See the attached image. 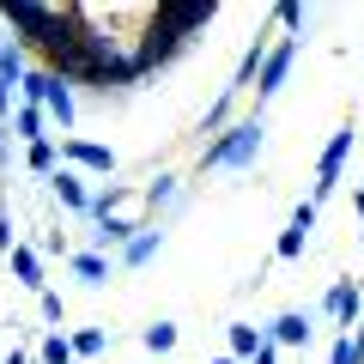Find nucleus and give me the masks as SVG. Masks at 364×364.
<instances>
[{
    "mask_svg": "<svg viewBox=\"0 0 364 364\" xmlns=\"http://www.w3.org/2000/svg\"><path fill=\"white\" fill-rule=\"evenodd\" d=\"M261 140H267V128H261V116H243V122H231V128H219L207 146H200V176L207 170H249L261 158Z\"/></svg>",
    "mask_w": 364,
    "mask_h": 364,
    "instance_id": "nucleus-1",
    "label": "nucleus"
},
{
    "mask_svg": "<svg viewBox=\"0 0 364 364\" xmlns=\"http://www.w3.org/2000/svg\"><path fill=\"white\" fill-rule=\"evenodd\" d=\"M18 91H25V104H37L43 116H49V128L73 134V122H79V97H73V79H61L55 67H31V73L18 79ZM61 134H55V140H61Z\"/></svg>",
    "mask_w": 364,
    "mask_h": 364,
    "instance_id": "nucleus-2",
    "label": "nucleus"
},
{
    "mask_svg": "<svg viewBox=\"0 0 364 364\" xmlns=\"http://www.w3.org/2000/svg\"><path fill=\"white\" fill-rule=\"evenodd\" d=\"M152 18H158V0H73L79 31H134V37H146Z\"/></svg>",
    "mask_w": 364,
    "mask_h": 364,
    "instance_id": "nucleus-3",
    "label": "nucleus"
},
{
    "mask_svg": "<svg viewBox=\"0 0 364 364\" xmlns=\"http://www.w3.org/2000/svg\"><path fill=\"white\" fill-rule=\"evenodd\" d=\"M346 158H352V122H346V128H334V140H328L322 158H316V188H310L316 207H322V200L340 188V170H346Z\"/></svg>",
    "mask_w": 364,
    "mask_h": 364,
    "instance_id": "nucleus-4",
    "label": "nucleus"
},
{
    "mask_svg": "<svg viewBox=\"0 0 364 364\" xmlns=\"http://www.w3.org/2000/svg\"><path fill=\"white\" fill-rule=\"evenodd\" d=\"M291 61H298V37H279V43H267V55H261V67H255V97H261V104H267L273 91L286 85Z\"/></svg>",
    "mask_w": 364,
    "mask_h": 364,
    "instance_id": "nucleus-5",
    "label": "nucleus"
},
{
    "mask_svg": "<svg viewBox=\"0 0 364 364\" xmlns=\"http://www.w3.org/2000/svg\"><path fill=\"white\" fill-rule=\"evenodd\" d=\"M61 164L91 170V176H109V170H116V152H109L104 140H79V134H61Z\"/></svg>",
    "mask_w": 364,
    "mask_h": 364,
    "instance_id": "nucleus-6",
    "label": "nucleus"
},
{
    "mask_svg": "<svg viewBox=\"0 0 364 364\" xmlns=\"http://www.w3.org/2000/svg\"><path fill=\"white\" fill-rule=\"evenodd\" d=\"M43 182H49V195L61 200L67 213H79V219L91 213V188H85V170H73V164H55V170H49Z\"/></svg>",
    "mask_w": 364,
    "mask_h": 364,
    "instance_id": "nucleus-7",
    "label": "nucleus"
},
{
    "mask_svg": "<svg viewBox=\"0 0 364 364\" xmlns=\"http://www.w3.org/2000/svg\"><path fill=\"white\" fill-rule=\"evenodd\" d=\"M322 316H328L334 328H352V322L364 316V291L352 286V279H334V286H328V298H322Z\"/></svg>",
    "mask_w": 364,
    "mask_h": 364,
    "instance_id": "nucleus-8",
    "label": "nucleus"
},
{
    "mask_svg": "<svg viewBox=\"0 0 364 364\" xmlns=\"http://www.w3.org/2000/svg\"><path fill=\"white\" fill-rule=\"evenodd\" d=\"M310 231H316V200H298L291 207V225L279 231V261H298L310 249Z\"/></svg>",
    "mask_w": 364,
    "mask_h": 364,
    "instance_id": "nucleus-9",
    "label": "nucleus"
},
{
    "mask_svg": "<svg viewBox=\"0 0 364 364\" xmlns=\"http://www.w3.org/2000/svg\"><path fill=\"white\" fill-rule=\"evenodd\" d=\"M267 340H273V346H310V340H316V316H304V310H286V316H273Z\"/></svg>",
    "mask_w": 364,
    "mask_h": 364,
    "instance_id": "nucleus-10",
    "label": "nucleus"
},
{
    "mask_svg": "<svg viewBox=\"0 0 364 364\" xmlns=\"http://www.w3.org/2000/svg\"><path fill=\"white\" fill-rule=\"evenodd\" d=\"M158 249H164V225H140V231H134L128 243L116 249V261H122V267H146Z\"/></svg>",
    "mask_w": 364,
    "mask_h": 364,
    "instance_id": "nucleus-11",
    "label": "nucleus"
},
{
    "mask_svg": "<svg viewBox=\"0 0 364 364\" xmlns=\"http://www.w3.org/2000/svg\"><path fill=\"white\" fill-rule=\"evenodd\" d=\"M6 261H13V279L25 291H43V255L31 243H13V249H6Z\"/></svg>",
    "mask_w": 364,
    "mask_h": 364,
    "instance_id": "nucleus-12",
    "label": "nucleus"
},
{
    "mask_svg": "<svg viewBox=\"0 0 364 364\" xmlns=\"http://www.w3.org/2000/svg\"><path fill=\"white\" fill-rule=\"evenodd\" d=\"M31 73V55L13 37H0V91H18V79Z\"/></svg>",
    "mask_w": 364,
    "mask_h": 364,
    "instance_id": "nucleus-13",
    "label": "nucleus"
},
{
    "mask_svg": "<svg viewBox=\"0 0 364 364\" xmlns=\"http://www.w3.org/2000/svg\"><path fill=\"white\" fill-rule=\"evenodd\" d=\"M67 267H73L85 286H104L109 279V255H97V249H67Z\"/></svg>",
    "mask_w": 364,
    "mask_h": 364,
    "instance_id": "nucleus-14",
    "label": "nucleus"
},
{
    "mask_svg": "<svg viewBox=\"0 0 364 364\" xmlns=\"http://www.w3.org/2000/svg\"><path fill=\"white\" fill-rule=\"evenodd\" d=\"M13 134H18L25 146H31V140H55V134H49V116H43L37 104H18V109H13Z\"/></svg>",
    "mask_w": 364,
    "mask_h": 364,
    "instance_id": "nucleus-15",
    "label": "nucleus"
},
{
    "mask_svg": "<svg viewBox=\"0 0 364 364\" xmlns=\"http://www.w3.org/2000/svg\"><path fill=\"white\" fill-rule=\"evenodd\" d=\"M225 340H231V358L243 364L249 352H255L261 340H267V328H255V322H231V328H225Z\"/></svg>",
    "mask_w": 364,
    "mask_h": 364,
    "instance_id": "nucleus-16",
    "label": "nucleus"
},
{
    "mask_svg": "<svg viewBox=\"0 0 364 364\" xmlns=\"http://www.w3.org/2000/svg\"><path fill=\"white\" fill-rule=\"evenodd\" d=\"M67 340H73V358H104V352H109V334H104V328H73Z\"/></svg>",
    "mask_w": 364,
    "mask_h": 364,
    "instance_id": "nucleus-17",
    "label": "nucleus"
},
{
    "mask_svg": "<svg viewBox=\"0 0 364 364\" xmlns=\"http://www.w3.org/2000/svg\"><path fill=\"white\" fill-rule=\"evenodd\" d=\"M237 97H243V91H231V85H225V91H219V104H213L207 116H200V134H207V140H213V134L225 128V122H231V109H237Z\"/></svg>",
    "mask_w": 364,
    "mask_h": 364,
    "instance_id": "nucleus-18",
    "label": "nucleus"
},
{
    "mask_svg": "<svg viewBox=\"0 0 364 364\" xmlns=\"http://www.w3.org/2000/svg\"><path fill=\"white\" fill-rule=\"evenodd\" d=\"M25 164L37 170V176H49V170L61 164V140H31L25 146Z\"/></svg>",
    "mask_w": 364,
    "mask_h": 364,
    "instance_id": "nucleus-19",
    "label": "nucleus"
},
{
    "mask_svg": "<svg viewBox=\"0 0 364 364\" xmlns=\"http://www.w3.org/2000/svg\"><path fill=\"white\" fill-rule=\"evenodd\" d=\"M37 358H43V364H79V358H73V340H67L61 328H49V334H43Z\"/></svg>",
    "mask_w": 364,
    "mask_h": 364,
    "instance_id": "nucleus-20",
    "label": "nucleus"
},
{
    "mask_svg": "<svg viewBox=\"0 0 364 364\" xmlns=\"http://www.w3.org/2000/svg\"><path fill=\"white\" fill-rule=\"evenodd\" d=\"M176 340H182L176 322H146V328H140V346H146V352H176Z\"/></svg>",
    "mask_w": 364,
    "mask_h": 364,
    "instance_id": "nucleus-21",
    "label": "nucleus"
},
{
    "mask_svg": "<svg viewBox=\"0 0 364 364\" xmlns=\"http://www.w3.org/2000/svg\"><path fill=\"white\" fill-rule=\"evenodd\" d=\"M176 200H182V188H176V176H152V188H146V207H176Z\"/></svg>",
    "mask_w": 364,
    "mask_h": 364,
    "instance_id": "nucleus-22",
    "label": "nucleus"
},
{
    "mask_svg": "<svg viewBox=\"0 0 364 364\" xmlns=\"http://www.w3.org/2000/svg\"><path fill=\"white\" fill-rule=\"evenodd\" d=\"M273 25L298 37V31H304V0H273Z\"/></svg>",
    "mask_w": 364,
    "mask_h": 364,
    "instance_id": "nucleus-23",
    "label": "nucleus"
},
{
    "mask_svg": "<svg viewBox=\"0 0 364 364\" xmlns=\"http://www.w3.org/2000/svg\"><path fill=\"white\" fill-rule=\"evenodd\" d=\"M37 316H43V322H61V316H67V310H61V291L43 286V291H37Z\"/></svg>",
    "mask_w": 364,
    "mask_h": 364,
    "instance_id": "nucleus-24",
    "label": "nucleus"
},
{
    "mask_svg": "<svg viewBox=\"0 0 364 364\" xmlns=\"http://www.w3.org/2000/svg\"><path fill=\"white\" fill-rule=\"evenodd\" d=\"M328 364H364V358H358V352H352V340H346V334H340V340H334V346H328Z\"/></svg>",
    "mask_w": 364,
    "mask_h": 364,
    "instance_id": "nucleus-25",
    "label": "nucleus"
},
{
    "mask_svg": "<svg viewBox=\"0 0 364 364\" xmlns=\"http://www.w3.org/2000/svg\"><path fill=\"white\" fill-rule=\"evenodd\" d=\"M243 364H279V346H273V340H261V346L255 352H249V358Z\"/></svg>",
    "mask_w": 364,
    "mask_h": 364,
    "instance_id": "nucleus-26",
    "label": "nucleus"
},
{
    "mask_svg": "<svg viewBox=\"0 0 364 364\" xmlns=\"http://www.w3.org/2000/svg\"><path fill=\"white\" fill-rule=\"evenodd\" d=\"M13 243H18V237H13V213L0 207V255H6V249H13Z\"/></svg>",
    "mask_w": 364,
    "mask_h": 364,
    "instance_id": "nucleus-27",
    "label": "nucleus"
},
{
    "mask_svg": "<svg viewBox=\"0 0 364 364\" xmlns=\"http://www.w3.org/2000/svg\"><path fill=\"white\" fill-rule=\"evenodd\" d=\"M25 6H43V13H73V0H25Z\"/></svg>",
    "mask_w": 364,
    "mask_h": 364,
    "instance_id": "nucleus-28",
    "label": "nucleus"
},
{
    "mask_svg": "<svg viewBox=\"0 0 364 364\" xmlns=\"http://www.w3.org/2000/svg\"><path fill=\"white\" fill-rule=\"evenodd\" d=\"M346 340H352V352H358V358H364V316H358V322L346 328Z\"/></svg>",
    "mask_w": 364,
    "mask_h": 364,
    "instance_id": "nucleus-29",
    "label": "nucleus"
},
{
    "mask_svg": "<svg viewBox=\"0 0 364 364\" xmlns=\"http://www.w3.org/2000/svg\"><path fill=\"white\" fill-rule=\"evenodd\" d=\"M6 109H13V91H0V122H6ZM0 146H6V128H0Z\"/></svg>",
    "mask_w": 364,
    "mask_h": 364,
    "instance_id": "nucleus-30",
    "label": "nucleus"
},
{
    "mask_svg": "<svg viewBox=\"0 0 364 364\" xmlns=\"http://www.w3.org/2000/svg\"><path fill=\"white\" fill-rule=\"evenodd\" d=\"M0 364H31V352H18V346H13V352H6V358H0Z\"/></svg>",
    "mask_w": 364,
    "mask_h": 364,
    "instance_id": "nucleus-31",
    "label": "nucleus"
},
{
    "mask_svg": "<svg viewBox=\"0 0 364 364\" xmlns=\"http://www.w3.org/2000/svg\"><path fill=\"white\" fill-rule=\"evenodd\" d=\"M213 364H237V358H231V352H225V358H213Z\"/></svg>",
    "mask_w": 364,
    "mask_h": 364,
    "instance_id": "nucleus-32",
    "label": "nucleus"
},
{
    "mask_svg": "<svg viewBox=\"0 0 364 364\" xmlns=\"http://www.w3.org/2000/svg\"><path fill=\"white\" fill-rule=\"evenodd\" d=\"M358 219H364V188H358Z\"/></svg>",
    "mask_w": 364,
    "mask_h": 364,
    "instance_id": "nucleus-33",
    "label": "nucleus"
}]
</instances>
